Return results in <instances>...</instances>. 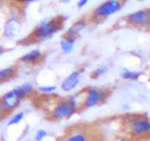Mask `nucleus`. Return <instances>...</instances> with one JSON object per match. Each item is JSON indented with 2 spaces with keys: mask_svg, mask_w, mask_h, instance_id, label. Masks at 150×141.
Here are the masks:
<instances>
[{
  "mask_svg": "<svg viewBox=\"0 0 150 141\" xmlns=\"http://www.w3.org/2000/svg\"><path fill=\"white\" fill-rule=\"evenodd\" d=\"M124 135L133 141L150 140V118L146 113H125L120 118Z\"/></svg>",
  "mask_w": 150,
  "mask_h": 141,
  "instance_id": "f257e3e1",
  "label": "nucleus"
},
{
  "mask_svg": "<svg viewBox=\"0 0 150 141\" xmlns=\"http://www.w3.org/2000/svg\"><path fill=\"white\" fill-rule=\"evenodd\" d=\"M67 18L64 15H56L51 19L43 20L34 28V30L27 36L23 41V44H33L46 41L59 33L66 22Z\"/></svg>",
  "mask_w": 150,
  "mask_h": 141,
  "instance_id": "f03ea898",
  "label": "nucleus"
},
{
  "mask_svg": "<svg viewBox=\"0 0 150 141\" xmlns=\"http://www.w3.org/2000/svg\"><path fill=\"white\" fill-rule=\"evenodd\" d=\"M79 95L80 94L71 95L57 101L50 110L47 118L51 122H61L73 117L81 110V101H79Z\"/></svg>",
  "mask_w": 150,
  "mask_h": 141,
  "instance_id": "7ed1b4c3",
  "label": "nucleus"
},
{
  "mask_svg": "<svg viewBox=\"0 0 150 141\" xmlns=\"http://www.w3.org/2000/svg\"><path fill=\"white\" fill-rule=\"evenodd\" d=\"M111 90L109 88H98V87H87L82 91L81 110L91 109L97 105L103 104L110 96Z\"/></svg>",
  "mask_w": 150,
  "mask_h": 141,
  "instance_id": "20e7f679",
  "label": "nucleus"
},
{
  "mask_svg": "<svg viewBox=\"0 0 150 141\" xmlns=\"http://www.w3.org/2000/svg\"><path fill=\"white\" fill-rule=\"evenodd\" d=\"M122 6H124V2L121 0H105L91 12V14L89 15V20L94 22L105 20L117 14L122 8Z\"/></svg>",
  "mask_w": 150,
  "mask_h": 141,
  "instance_id": "39448f33",
  "label": "nucleus"
},
{
  "mask_svg": "<svg viewBox=\"0 0 150 141\" xmlns=\"http://www.w3.org/2000/svg\"><path fill=\"white\" fill-rule=\"evenodd\" d=\"M124 21L126 26L134 29H148L150 28V8H142L127 14Z\"/></svg>",
  "mask_w": 150,
  "mask_h": 141,
  "instance_id": "423d86ee",
  "label": "nucleus"
},
{
  "mask_svg": "<svg viewBox=\"0 0 150 141\" xmlns=\"http://www.w3.org/2000/svg\"><path fill=\"white\" fill-rule=\"evenodd\" d=\"M22 100L23 98L20 93L19 87H16V88L8 90L2 96H0V104L5 109L6 113H9L20 105Z\"/></svg>",
  "mask_w": 150,
  "mask_h": 141,
  "instance_id": "0eeeda50",
  "label": "nucleus"
},
{
  "mask_svg": "<svg viewBox=\"0 0 150 141\" xmlns=\"http://www.w3.org/2000/svg\"><path fill=\"white\" fill-rule=\"evenodd\" d=\"M21 28H22L21 16L18 13H11L4 23L2 34L6 38H14L20 34Z\"/></svg>",
  "mask_w": 150,
  "mask_h": 141,
  "instance_id": "6e6552de",
  "label": "nucleus"
},
{
  "mask_svg": "<svg viewBox=\"0 0 150 141\" xmlns=\"http://www.w3.org/2000/svg\"><path fill=\"white\" fill-rule=\"evenodd\" d=\"M81 74H82V70H74L73 72H71L61 82L60 85V88L62 91L65 93H71L73 91L80 83V80H81Z\"/></svg>",
  "mask_w": 150,
  "mask_h": 141,
  "instance_id": "1a4fd4ad",
  "label": "nucleus"
},
{
  "mask_svg": "<svg viewBox=\"0 0 150 141\" xmlns=\"http://www.w3.org/2000/svg\"><path fill=\"white\" fill-rule=\"evenodd\" d=\"M91 139L90 132L83 128H72L65 133L60 141H89Z\"/></svg>",
  "mask_w": 150,
  "mask_h": 141,
  "instance_id": "9d476101",
  "label": "nucleus"
},
{
  "mask_svg": "<svg viewBox=\"0 0 150 141\" xmlns=\"http://www.w3.org/2000/svg\"><path fill=\"white\" fill-rule=\"evenodd\" d=\"M44 59V53L42 52L39 49H34L25 54H23L20 58V63L25 64V65H37Z\"/></svg>",
  "mask_w": 150,
  "mask_h": 141,
  "instance_id": "9b49d317",
  "label": "nucleus"
},
{
  "mask_svg": "<svg viewBox=\"0 0 150 141\" xmlns=\"http://www.w3.org/2000/svg\"><path fill=\"white\" fill-rule=\"evenodd\" d=\"M88 24V21L86 19H79L77 21H75L74 23L68 28V30L65 33V35L67 36H71V37H74L77 39L79 35L82 33V30L87 27Z\"/></svg>",
  "mask_w": 150,
  "mask_h": 141,
  "instance_id": "f8f14e48",
  "label": "nucleus"
},
{
  "mask_svg": "<svg viewBox=\"0 0 150 141\" xmlns=\"http://www.w3.org/2000/svg\"><path fill=\"white\" fill-rule=\"evenodd\" d=\"M75 43H76V38L64 34V36H62L61 39H60V43H59V44H60L61 52L64 53V54H69V53H72L73 50H74Z\"/></svg>",
  "mask_w": 150,
  "mask_h": 141,
  "instance_id": "ddd939ff",
  "label": "nucleus"
},
{
  "mask_svg": "<svg viewBox=\"0 0 150 141\" xmlns=\"http://www.w3.org/2000/svg\"><path fill=\"white\" fill-rule=\"evenodd\" d=\"M142 75H143V73L140 70H133L129 68H126V67H124L120 70L121 79L126 80V81H137Z\"/></svg>",
  "mask_w": 150,
  "mask_h": 141,
  "instance_id": "4468645a",
  "label": "nucleus"
},
{
  "mask_svg": "<svg viewBox=\"0 0 150 141\" xmlns=\"http://www.w3.org/2000/svg\"><path fill=\"white\" fill-rule=\"evenodd\" d=\"M16 73H18L16 66H8L5 68H1L0 70V83L13 79L14 76H16Z\"/></svg>",
  "mask_w": 150,
  "mask_h": 141,
  "instance_id": "2eb2a0df",
  "label": "nucleus"
},
{
  "mask_svg": "<svg viewBox=\"0 0 150 141\" xmlns=\"http://www.w3.org/2000/svg\"><path fill=\"white\" fill-rule=\"evenodd\" d=\"M19 90L22 95V98H27L29 96H31L34 93H35V87L33 83L30 82H25V83H22L21 86H19Z\"/></svg>",
  "mask_w": 150,
  "mask_h": 141,
  "instance_id": "dca6fc26",
  "label": "nucleus"
},
{
  "mask_svg": "<svg viewBox=\"0 0 150 141\" xmlns=\"http://www.w3.org/2000/svg\"><path fill=\"white\" fill-rule=\"evenodd\" d=\"M24 117H25V112L24 111H20V112H16V113H14L11 118H9V120H8V123L7 125L8 126H13V125H18L20 124L23 119H24Z\"/></svg>",
  "mask_w": 150,
  "mask_h": 141,
  "instance_id": "f3484780",
  "label": "nucleus"
},
{
  "mask_svg": "<svg viewBox=\"0 0 150 141\" xmlns=\"http://www.w3.org/2000/svg\"><path fill=\"white\" fill-rule=\"evenodd\" d=\"M108 70H109V68H108L106 66H99V67H96V68L91 72L90 78H91L93 80H96V79H98V78L103 76Z\"/></svg>",
  "mask_w": 150,
  "mask_h": 141,
  "instance_id": "a211bd4d",
  "label": "nucleus"
},
{
  "mask_svg": "<svg viewBox=\"0 0 150 141\" xmlns=\"http://www.w3.org/2000/svg\"><path fill=\"white\" fill-rule=\"evenodd\" d=\"M57 90V86L54 85H45V86H39L37 88V91L44 95H51Z\"/></svg>",
  "mask_w": 150,
  "mask_h": 141,
  "instance_id": "6ab92c4d",
  "label": "nucleus"
},
{
  "mask_svg": "<svg viewBox=\"0 0 150 141\" xmlns=\"http://www.w3.org/2000/svg\"><path fill=\"white\" fill-rule=\"evenodd\" d=\"M47 137V131L44 128H39L35 133V141H43Z\"/></svg>",
  "mask_w": 150,
  "mask_h": 141,
  "instance_id": "aec40b11",
  "label": "nucleus"
},
{
  "mask_svg": "<svg viewBox=\"0 0 150 141\" xmlns=\"http://www.w3.org/2000/svg\"><path fill=\"white\" fill-rule=\"evenodd\" d=\"M89 1H90V0H77V2H76V7H77L79 9H82L83 7H86V6L88 5Z\"/></svg>",
  "mask_w": 150,
  "mask_h": 141,
  "instance_id": "412c9836",
  "label": "nucleus"
},
{
  "mask_svg": "<svg viewBox=\"0 0 150 141\" xmlns=\"http://www.w3.org/2000/svg\"><path fill=\"white\" fill-rule=\"evenodd\" d=\"M114 141H133V140H132L129 137H127V135H121V137L117 138Z\"/></svg>",
  "mask_w": 150,
  "mask_h": 141,
  "instance_id": "4be33fe9",
  "label": "nucleus"
},
{
  "mask_svg": "<svg viewBox=\"0 0 150 141\" xmlns=\"http://www.w3.org/2000/svg\"><path fill=\"white\" fill-rule=\"evenodd\" d=\"M19 4H30V2H35V1H38V0H14Z\"/></svg>",
  "mask_w": 150,
  "mask_h": 141,
  "instance_id": "5701e85b",
  "label": "nucleus"
},
{
  "mask_svg": "<svg viewBox=\"0 0 150 141\" xmlns=\"http://www.w3.org/2000/svg\"><path fill=\"white\" fill-rule=\"evenodd\" d=\"M5 52H6V49H5L4 46H0V57H1Z\"/></svg>",
  "mask_w": 150,
  "mask_h": 141,
  "instance_id": "b1692460",
  "label": "nucleus"
},
{
  "mask_svg": "<svg viewBox=\"0 0 150 141\" xmlns=\"http://www.w3.org/2000/svg\"><path fill=\"white\" fill-rule=\"evenodd\" d=\"M121 1H122V2L125 4V2H127V1H129V0H121Z\"/></svg>",
  "mask_w": 150,
  "mask_h": 141,
  "instance_id": "393cba45",
  "label": "nucleus"
},
{
  "mask_svg": "<svg viewBox=\"0 0 150 141\" xmlns=\"http://www.w3.org/2000/svg\"><path fill=\"white\" fill-rule=\"evenodd\" d=\"M89 141H95V140H94V139H93V138H91V139H90V140H89Z\"/></svg>",
  "mask_w": 150,
  "mask_h": 141,
  "instance_id": "a878e982",
  "label": "nucleus"
},
{
  "mask_svg": "<svg viewBox=\"0 0 150 141\" xmlns=\"http://www.w3.org/2000/svg\"><path fill=\"white\" fill-rule=\"evenodd\" d=\"M0 8H1V2H0Z\"/></svg>",
  "mask_w": 150,
  "mask_h": 141,
  "instance_id": "bb28decb",
  "label": "nucleus"
},
{
  "mask_svg": "<svg viewBox=\"0 0 150 141\" xmlns=\"http://www.w3.org/2000/svg\"><path fill=\"white\" fill-rule=\"evenodd\" d=\"M0 120H1V117H0Z\"/></svg>",
  "mask_w": 150,
  "mask_h": 141,
  "instance_id": "cd10ccee",
  "label": "nucleus"
},
{
  "mask_svg": "<svg viewBox=\"0 0 150 141\" xmlns=\"http://www.w3.org/2000/svg\"><path fill=\"white\" fill-rule=\"evenodd\" d=\"M149 79H150V78H149Z\"/></svg>",
  "mask_w": 150,
  "mask_h": 141,
  "instance_id": "c85d7f7f",
  "label": "nucleus"
}]
</instances>
